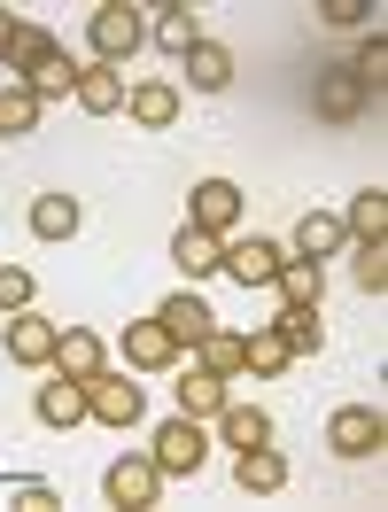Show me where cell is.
<instances>
[{
    "label": "cell",
    "mask_w": 388,
    "mask_h": 512,
    "mask_svg": "<svg viewBox=\"0 0 388 512\" xmlns=\"http://www.w3.org/2000/svg\"><path fill=\"white\" fill-rule=\"evenodd\" d=\"M24 132H39V101L24 86H0V140H24Z\"/></svg>",
    "instance_id": "f1b7e54d"
},
{
    "label": "cell",
    "mask_w": 388,
    "mask_h": 512,
    "mask_svg": "<svg viewBox=\"0 0 388 512\" xmlns=\"http://www.w3.org/2000/svg\"><path fill=\"white\" fill-rule=\"evenodd\" d=\"M319 16H326V24H334V32H342V24H357V16H365V0H326Z\"/></svg>",
    "instance_id": "e575fe53"
},
{
    "label": "cell",
    "mask_w": 388,
    "mask_h": 512,
    "mask_svg": "<svg viewBox=\"0 0 388 512\" xmlns=\"http://www.w3.org/2000/svg\"><path fill=\"white\" fill-rule=\"evenodd\" d=\"M148 39V24H140V8H125V0H101L94 8V63L125 70V55Z\"/></svg>",
    "instance_id": "6da1fadb"
},
{
    "label": "cell",
    "mask_w": 388,
    "mask_h": 512,
    "mask_svg": "<svg viewBox=\"0 0 388 512\" xmlns=\"http://www.w3.org/2000/svg\"><path fill=\"white\" fill-rule=\"evenodd\" d=\"M326 443H334V458H381L388 419L373 412V404H342V412L326 419Z\"/></svg>",
    "instance_id": "7a4b0ae2"
},
{
    "label": "cell",
    "mask_w": 388,
    "mask_h": 512,
    "mask_svg": "<svg viewBox=\"0 0 388 512\" xmlns=\"http://www.w3.org/2000/svg\"><path fill=\"white\" fill-rule=\"evenodd\" d=\"M8 39H16V16L0 8V63H8Z\"/></svg>",
    "instance_id": "d590c367"
},
{
    "label": "cell",
    "mask_w": 388,
    "mask_h": 512,
    "mask_svg": "<svg viewBox=\"0 0 388 512\" xmlns=\"http://www.w3.org/2000/svg\"><path fill=\"white\" fill-rule=\"evenodd\" d=\"M194 39H202V16H194L187 0H171V8L156 16V47H163V55H187Z\"/></svg>",
    "instance_id": "83f0119b"
},
{
    "label": "cell",
    "mask_w": 388,
    "mask_h": 512,
    "mask_svg": "<svg viewBox=\"0 0 388 512\" xmlns=\"http://www.w3.org/2000/svg\"><path fill=\"white\" fill-rule=\"evenodd\" d=\"M241 342H249V365H257V373H288V365H295V357H288V342H280L272 326H257V334H241Z\"/></svg>",
    "instance_id": "1f68e13d"
},
{
    "label": "cell",
    "mask_w": 388,
    "mask_h": 512,
    "mask_svg": "<svg viewBox=\"0 0 388 512\" xmlns=\"http://www.w3.org/2000/svg\"><path fill=\"white\" fill-rule=\"evenodd\" d=\"M39 419H47V427H78V419H86V381H63V373L39 381Z\"/></svg>",
    "instance_id": "d6986e66"
},
{
    "label": "cell",
    "mask_w": 388,
    "mask_h": 512,
    "mask_svg": "<svg viewBox=\"0 0 388 512\" xmlns=\"http://www.w3.org/2000/svg\"><path fill=\"white\" fill-rule=\"evenodd\" d=\"M125 109H132V117H140V125H179V86H163V78H156V86H132V94H125Z\"/></svg>",
    "instance_id": "d4e9b609"
},
{
    "label": "cell",
    "mask_w": 388,
    "mask_h": 512,
    "mask_svg": "<svg viewBox=\"0 0 388 512\" xmlns=\"http://www.w3.org/2000/svg\"><path fill=\"white\" fill-rule=\"evenodd\" d=\"M272 334L288 342V357H319L326 350V326H319V303H280Z\"/></svg>",
    "instance_id": "5bb4252c"
},
{
    "label": "cell",
    "mask_w": 388,
    "mask_h": 512,
    "mask_svg": "<svg viewBox=\"0 0 388 512\" xmlns=\"http://www.w3.org/2000/svg\"><path fill=\"white\" fill-rule=\"evenodd\" d=\"M148 458H156V474H194V466H202V458H210V435H202V419H163L156 427V450H148Z\"/></svg>",
    "instance_id": "3957f363"
},
{
    "label": "cell",
    "mask_w": 388,
    "mask_h": 512,
    "mask_svg": "<svg viewBox=\"0 0 388 512\" xmlns=\"http://www.w3.org/2000/svg\"><path fill=\"white\" fill-rule=\"evenodd\" d=\"M78 109H94V117H109V109H125V70H109V63H94V70H78Z\"/></svg>",
    "instance_id": "e0dca14e"
},
{
    "label": "cell",
    "mask_w": 388,
    "mask_h": 512,
    "mask_svg": "<svg viewBox=\"0 0 388 512\" xmlns=\"http://www.w3.org/2000/svg\"><path fill=\"white\" fill-rule=\"evenodd\" d=\"M16 86H24V94H32L39 109H47V101H63V94H78V63H70L63 47H55V55H47V63H39L32 78H16Z\"/></svg>",
    "instance_id": "ac0fdd59"
},
{
    "label": "cell",
    "mask_w": 388,
    "mask_h": 512,
    "mask_svg": "<svg viewBox=\"0 0 388 512\" xmlns=\"http://www.w3.org/2000/svg\"><path fill=\"white\" fill-rule=\"evenodd\" d=\"M78 218H86L78 194H39V202H32V233H39V241H70Z\"/></svg>",
    "instance_id": "44dd1931"
},
{
    "label": "cell",
    "mask_w": 388,
    "mask_h": 512,
    "mask_svg": "<svg viewBox=\"0 0 388 512\" xmlns=\"http://www.w3.org/2000/svg\"><path fill=\"white\" fill-rule=\"evenodd\" d=\"M272 288H280V303H319V295H326V272L311 264V256H288V264L272 272Z\"/></svg>",
    "instance_id": "603a6c76"
},
{
    "label": "cell",
    "mask_w": 388,
    "mask_h": 512,
    "mask_svg": "<svg viewBox=\"0 0 388 512\" xmlns=\"http://www.w3.org/2000/svg\"><path fill=\"white\" fill-rule=\"evenodd\" d=\"M350 272H357V288H365V295H381L388 288V249H381V241H357Z\"/></svg>",
    "instance_id": "d6a6232c"
},
{
    "label": "cell",
    "mask_w": 388,
    "mask_h": 512,
    "mask_svg": "<svg viewBox=\"0 0 388 512\" xmlns=\"http://www.w3.org/2000/svg\"><path fill=\"white\" fill-rule=\"evenodd\" d=\"M63 381H94L101 373V334L94 326H70V334H55V357H47Z\"/></svg>",
    "instance_id": "7c38bea8"
},
{
    "label": "cell",
    "mask_w": 388,
    "mask_h": 512,
    "mask_svg": "<svg viewBox=\"0 0 388 512\" xmlns=\"http://www.w3.org/2000/svg\"><path fill=\"white\" fill-rule=\"evenodd\" d=\"M233 218H241V187L233 179H202L187 194V225H202V233H226Z\"/></svg>",
    "instance_id": "52a82bcc"
},
{
    "label": "cell",
    "mask_w": 388,
    "mask_h": 512,
    "mask_svg": "<svg viewBox=\"0 0 388 512\" xmlns=\"http://www.w3.org/2000/svg\"><path fill=\"white\" fill-rule=\"evenodd\" d=\"M101 489H109V505L148 512V505H156V489H163V474H156V458H117V466L101 474Z\"/></svg>",
    "instance_id": "5b68a950"
},
{
    "label": "cell",
    "mask_w": 388,
    "mask_h": 512,
    "mask_svg": "<svg viewBox=\"0 0 388 512\" xmlns=\"http://www.w3.org/2000/svg\"><path fill=\"white\" fill-rule=\"evenodd\" d=\"M171 264H179L187 280H210V272L226 264V241L202 233V225H179V233H171Z\"/></svg>",
    "instance_id": "30bf717a"
},
{
    "label": "cell",
    "mask_w": 388,
    "mask_h": 512,
    "mask_svg": "<svg viewBox=\"0 0 388 512\" xmlns=\"http://www.w3.org/2000/svg\"><path fill=\"white\" fill-rule=\"evenodd\" d=\"M357 109H365V86L350 78V63H326V70H319V117H334V125H350Z\"/></svg>",
    "instance_id": "9a60e30c"
},
{
    "label": "cell",
    "mask_w": 388,
    "mask_h": 512,
    "mask_svg": "<svg viewBox=\"0 0 388 512\" xmlns=\"http://www.w3.org/2000/svg\"><path fill=\"white\" fill-rule=\"evenodd\" d=\"M334 249H342V218H334V210H303V225H295V256L319 264V256H334Z\"/></svg>",
    "instance_id": "cb8c5ba5"
},
{
    "label": "cell",
    "mask_w": 388,
    "mask_h": 512,
    "mask_svg": "<svg viewBox=\"0 0 388 512\" xmlns=\"http://www.w3.org/2000/svg\"><path fill=\"white\" fill-rule=\"evenodd\" d=\"M233 474H241V489H249V497H272V489L288 481V458H280L272 443H257V450H241V466H233Z\"/></svg>",
    "instance_id": "ffe728a7"
},
{
    "label": "cell",
    "mask_w": 388,
    "mask_h": 512,
    "mask_svg": "<svg viewBox=\"0 0 388 512\" xmlns=\"http://www.w3.org/2000/svg\"><path fill=\"white\" fill-rule=\"evenodd\" d=\"M156 319H163V334H171V342H179V350H194V342H210V334H218V311H210V303H202V295H163L156 303Z\"/></svg>",
    "instance_id": "277c9868"
},
{
    "label": "cell",
    "mask_w": 388,
    "mask_h": 512,
    "mask_svg": "<svg viewBox=\"0 0 388 512\" xmlns=\"http://www.w3.org/2000/svg\"><path fill=\"white\" fill-rule=\"evenodd\" d=\"M280 264H288V249H280V241H264V233H249V241H233V249H226L218 272H233L241 288H272V272H280Z\"/></svg>",
    "instance_id": "8992f818"
},
{
    "label": "cell",
    "mask_w": 388,
    "mask_h": 512,
    "mask_svg": "<svg viewBox=\"0 0 388 512\" xmlns=\"http://www.w3.org/2000/svg\"><path fill=\"white\" fill-rule=\"evenodd\" d=\"M0 311H32V272L24 264H0Z\"/></svg>",
    "instance_id": "836d02e7"
},
{
    "label": "cell",
    "mask_w": 388,
    "mask_h": 512,
    "mask_svg": "<svg viewBox=\"0 0 388 512\" xmlns=\"http://www.w3.org/2000/svg\"><path fill=\"white\" fill-rule=\"evenodd\" d=\"M55 334H63V326L39 319V311H8V357H16V365H47V357H55Z\"/></svg>",
    "instance_id": "9c48e42d"
},
{
    "label": "cell",
    "mask_w": 388,
    "mask_h": 512,
    "mask_svg": "<svg viewBox=\"0 0 388 512\" xmlns=\"http://www.w3.org/2000/svg\"><path fill=\"white\" fill-rule=\"evenodd\" d=\"M47 55H55V32H39V24H16V39H8V70H24V78H32Z\"/></svg>",
    "instance_id": "f546056e"
},
{
    "label": "cell",
    "mask_w": 388,
    "mask_h": 512,
    "mask_svg": "<svg viewBox=\"0 0 388 512\" xmlns=\"http://www.w3.org/2000/svg\"><path fill=\"white\" fill-rule=\"evenodd\" d=\"M86 412H94L101 427H132V419H140V381H109V373H94V381H86Z\"/></svg>",
    "instance_id": "ba28073f"
},
{
    "label": "cell",
    "mask_w": 388,
    "mask_h": 512,
    "mask_svg": "<svg viewBox=\"0 0 388 512\" xmlns=\"http://www.w3.org/2000/svg\"><path fill=\"white\" fill-rule=\"evenodd\" d=\"M226 396H233L226 373H210V365H187V381H179V412H187V419H218V412H226Z\"/></svg>",
    "instance_id": "4fadbf2b"
},
{
    "label": "cell",
    "mask_w": 388,
    "mask_h": 512,
    "mask_svg": "<svg viewBox=\"0 0 388 512\" xmlns=\"http://www.w3.org/2000/svg\"><path fill=\"white\" fill-rule=\"evenodd\" d=\"M194 365H210V373H226V381H233V373H249V342L218 326L210 342H194Z\"/></svg>",
    "instance_id": "4316f807"
},
{
    "label": "cell",
    "mask_w": 388,
    "mask_h": 512,
    "mask_svg": "<svg viewBox=\"0 0 388 512\" xmlns=\"http://www.w3.org/2000/svg\"><path fill=\"white\" fill-rule=\"evenodd\" d=\"M350 78H357V86H365V94H381V86H388V39H381V32H373V39H365V47H357Z\"/></svg>",
    "instance_id": "4dcf8cb0"
},
{
    "label": "cell",
    "mask_w": 388,
    "mask_h": 512,
    "mask_svg": "<svg viewBox=\"0 0 388 512\" xmlns=\"http://www.w3.org/2000/svg\"><path fill=\"white\" fill-rule=\"evenodd\" d=\"M342 233H357V241H381V233H388V194H381V187L350 194V210H342Z\"/></svg>",
    "instance_id": "484cf974"
},
{
    "label": "cell",
    "mask_w": 388,
    "mask_h": 512,
    "mask_svg": "<svg viewBox=\"0 0 388 512\" xmlns=\"http://www.w3.org/2000/svg\"><path fill=\"white\" fill-rule=\"evenodd\" d=\"M179 63H187L194 94H226V86H233V47H218V39H194Z\"/></svg>",
    "instance_id": "8fae6325"
},
{
    "label": "cell",
    "mask_w": 388,
    "mask_h": 512,
    "mask_svg": "<svg viewBox=\"0 0 388 512\" xmlns=\"http://www.w3.org/2000/svg\"><path fill=\"white\" fill-rule=\"evenodd\" d=\"M125 357L140 365V373H163V365L179 357V342L163 334V319H132V326H125Z\"/></svg>",
    "instance_id": "2e32d148"
},
{
    "label": "cell",
    "mask_w": 388,
    "mask_h": 512,
    "mask_svg": "<svg viewBox=\"0 0 388 512\" xmlns=\"http://www.w3.org/2000/svg\"><path fill=\"white\" fill-rule=\"evenodd\" d=\"M218 427H226V443H233V450L272 443V412H257V404H233V396H226V412H218Z\"/></svg>",
    "instance_id": "7402d4cb"
}]
</instances>
